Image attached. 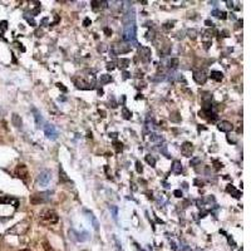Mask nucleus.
<instances>
[{"instance_id": "obj_1", "label": "nucleus", "mask_w": 251, "mask_h": 251, "mask_svg": "<svg viewBox=\"0 0 251 251\" xmlns=\"http://www.w3.org/2000/svg\"><path fill=\"white\" fill-rule=\"evenodd\" d=\"M124 28H123V40L126 43L136 44V34H137V27H136V17H134V9H131L124 17Z\"/></svg>"}, {"instance_id": "obj_2", "label": "nucleus", "mask_w": 251, "mask_h": 251, "mask_svg": "<svg viewBox=\"0 0 251 251\" xmlns=\"http://www.w3.org/2000/svg\"><path fill=\"white\" fill-rule=\"evenodd\" d=\"M40 220L44 222V224H48V225H53V224H57L59 221V216L58 214L54 211V210H43L40 212Z\"/></svg>"}, {"instance_id": "obj_3", "label": "nucleus", "mask_w": 251, "mask_h": 251, "mask_svg": "<svg viewBox=\"0 0 251 251\" xmlns=\"http://www.w3.org/2000/svg\"><path fill=\"white\" fill-rule=\"evenodd\" d=\"M50 195H52V192H49V191H45V192H36V193H34V195L30 196V202L34 203V205L48 202V201L50 200Z\"/></svg>"}, {"instance_id": "obj_4", "label": "nucleus", "mask_w": 251, "mask_h": 251, "mask_svg": "<svg viewBox=\"0 0 251 251\" xmlns=\"http://www.w3.org/2000/svg\"><path fill=\"white\" fill-rule=\"evenodd\" d=\"M50 180H52V173L48 170H44L39 173V176H38V185L45 187L49 185Z\"/></svg>"}, {"instance_id": "obj_5", "label": "nucleus", "mask_w": 251, "mask_h": 251, "mask_svg": "<svg viewBox=\"0 0 251 251\" xmlns=\"http://www.w3.org/2000/svg\"><path fill=\"white\" fill-rule=\"evenodd\" d=\"M129 50H131V45H129L128 43H126V44H115L112 47V55L116 57L118 54H123V53H127Z\"/></svg>"}, {"instance_id": "obj_6", "label": "nucleus", "mask_w": 251, "mask_h": 251, "mask_svg": "<svg viewBox=\"0 0 251 251\" xmlns=\"http://www.w3.org/2000/svg\"><path fill=\"white\" fill-rule=\"evenodd\" d=\"M73 82H74V84L77 86V88H79V89H84V90H92V89H94V86L92 84V83L86 82L84 79L80 78V77L73 78Z\"/></svg>"}, {"instance_id": "obj_7", "label": "nucleus", "mask_w": 251, "mask_h": 251, "mask_svg": "<svg viewBox=\"0 0 251 251\" xmlns=\"http://www.w3.org/2000/svg\"><path fill=\"white\" fill-rule=\"evenodd\" d=\"M44 133H45V136H47V138H49L52 141H54V140L58 138V132H57L55 127L53 126V124L45 123V126H44Z\"/></svg>"}, {"instance_id": "obj_8", "label": "nucleus", "mask_w": 251, "mask_h": 251, "mask_svg": "<svg viewBox=\"0 0 251 251\" xmlns=\"http://www.w3.org/2000/svg\"><path fill=\"white\" fill-rule=\"evenodd\" d=\"M138 57L142 62L148 63L151 60V49L147 47H138Z\"/></svg>"}, {"instance_id": "obj_9", "label": "nucleus", "mask_w": 251, "mask_h": 251, "mask_svg": "<svg viewBox=\"0 0 251 251\" xmlns=\"http://www.w3.org/2000/svg\"><path fill=\"white\" fill-rule=\"evenodd\" d=\"M15 174H17V177H19V178L25 181L28 178V176H29L27 166L25 165H18V167L15 168Z\"/></svg>"}, {"instance_id": "obj_10", "label": "nucleus", "mask_w": 251, "mask_h": 251, "mask_svg": "<svg viewBox=\"0 0 251 251\" xmlns=\"http://www.w3.org/2000/svg\"><path fill=\"white\" fill-rule=\"evenodd\" d=\"M193 79L196 83H199V84H205L207 80V74L205 71H196V72H193Z\"/></svg>"}, {"instance_id": "obj_11", "label": "nucleus", "mask_w": 251, "mask_h": 251, "mask_svg": "<svg viewBox=\"0 0 251 251\" xmlns=\"http://www.w3.org/2000/svg\"><path fill=\"white\" fill-rule=\"evenodd\" d=\"M181 152L182 155L186 156V157H191L192 152H193V144L191 142H185L184 144L181 146Z\"/></svg>"}, {"instance_id": "obj_12", "label": "nucleus", "mask_w": 251, "mask_h": 251, "mask_svg": "<svg viewBox=\"0 0 251 251\" xmlns=\"http://www.w3.org/2000/svg\"><path fill=\"white\" fill-rule=\"evenodd\" d=\"M217 128H218V131H221V132H231L234 129V126L229 121H221V122L217 124Z\"/></svg>"}, {"instance_id": "obj_13", "label": "nucleus", "mask_w": 251, "mask_h": 251, "mask_svg": "<svg viewBox=\"0 0 251 251\" xmlns=\"http://www.w3.org/2000/svg\"><path fill=\"white\" fill-rule=\"evenodd\" d=\"M0 203H8V205L13 203L15 209L19 206V201L17 199H14V197H10V196H2L0 197Z\"/></svg>"}, {"instance_id": "obj_14", "label": "nucleus", "mask_w": 251, "mask_h": 251, "mask_svg": "<svg viewBox=\"0 0 251 251\" xmlns=\"http://www.w3.org/2000/svg\"><path fill=\"white\" fill-rule=\"evenodd\" d=\"M32 112H33V115H34V119H35L36 127H43L44 119H43V117H42V113L38 111L36 108H32Z\"/></svg>"}, {"instance_id": "obj_15", "label": "nucleus", "mask_w": 251, "mask_h": 251, "mask_svg": "<svg viewBox=\"0 0 251 251\" xmlns=\"http://www.w3.org/2000/svg\"><path fill=\"white\" fill-rule=\"evenodd\" d=\"M86 212H87V215H88V218L90 220V222H92V225L94 227V230L98 231V230H99V222H98L97 217L93 215V212H90V211H86Z\"/></svg>"}, {"instance_id": "obj_16", "label": "nucleus", "mask_w": 251, "mask_h": 251, "mask_svg": "<svg viewBox=\"0 0 251 251\" xmlns=\"http://www.w3.org/2000/svg\"><path fill=\"white\" fill-rule=\"evenodd\" d=\"M226 191L229 192V193H231V195L235 197V199H240L241 195H242V193H241L240 191H237V190L232 185H229V186H227V187H226Z\"/></svg>"}, {"instance_id": "obj_17", "label": "nucleus", "mask_w": 251, "mask_h": 251, "mask_svg": "<svg viewBox=\"0 0 251 251\" xmlns=\"http://www.w3.org/2000/svg\"><path fill=\"white\" fill-rule=\"evenodd\" d=\"M59 181H60V182H63V184H68V182H71L69 177L67 176V173L64 172V170H63V167H62V166L59 167Z\"/></svg>"}, {"instance_id": "obj_18", "label": "nucleus", "mask_w": 251, "mask_h": 251, "mask_svg": "<svg viewBox=\"0 0 251 251\" xmlns=\"http://www.w3.org/2000/svg\"><path fill=\"white\" fill-rule=\"evenodd\" d=\"M172 172L176 173V174H180L182 172V163L180 161H173V163H172Z\"/></svg>"}, {"instance_id": "obj_19", "label": "nucleus", "mask_w": 251, "mask_h": 251, "mask_svg": "<svg viewBox=\"0 0 251 251\" xmlns=\"http://www.w3.org/2000/svg\"><path fill=\"white\" fill-rule=\"evenodd\" d=\"M90 4H92V8L96 10L97 9H103V8L107 6V2H99V0H93Z\"/></svg>"}, {"instance_id": "obj_20", "label": "nucleus", "mask_w": 251, "mask_h": 251, "mask_svg": "<svg viewBox=\"0 0 251 251\" xmlns=\"http://www.w3.org/2000/svg\"><path fill=\"white\" fill-rule=\"evenodd\" d=\"M210 75H211L212 79H215L217 82H221L224 79V74H222V72H220V71H212Z\"/></svg>"}, {"instance_id": "obj_21", "label": "nucleus", "mask_w": 251, "mask_h": 251, "mask_svg": "<svg viewBox=\"0 0 251 251\" xmlns=\"http://www.w3.org/2000/svg\"><path fill=\"white\" fill-rule=\"evenodd\" d=\"M11 122H13V124L15 127H21V118H20V116L17 115V113H14V115H13Z\"/></svg>"}, {"instance_id": "obj_22", "label": "nucleus", "mask_w": 251, "mask_h": 251, "mask_svg": "<svg viewBox=\"0 0 251 251\" xmlns=\"http://www.w3.org/2000/svg\"><path fill=\"white\" fill-rule=\"evenodd\" d=\"M129 63H131V62H129V59L121 58V59L118 60V63H117V64H118V67H119V68H122V69H126V68L129 65Z\"/></svg>"}, {"instance_id": "obj_23", "label": "nucleus", "mask_w": 251, "mask_h": 251, "mask_svg": "<svg viewBox=\"0 0 251 251\" xmlns=\"http://www.w3.org/2000/svg\"><path fill=\"white\" fill-rule=\"evenodd\" d=\"M112 80V77L108 74H102L101 77H99V83L101 84H107V83H109Z\"/></svg>"}, {"instance_id": "obj_24", "label": "nucleus", "mask_w": 251, "mask_h": 251, "mask_svg": "<svg viewBox=\"0 0 251 251\" xmlns=\"http://www.w3.org/2000/svg\"><path fill=\"white\" fill-rule=\"evenodd\" d=\"M178 59L177 58H172L168 60V68H171V69H176V68L178 67Z\"/></svg>"}, {"instance_id": "obj_25", "label": "nucleus", "mask_w": 251, "mask_h": 251, "mask_svg": "<svg viewBox=\"0 0 251 251\" xmlns=\"http://www.w3.org/2000/svg\"><path fill=\"white\" fill-rule=\"evenodd\" d=\"M122 116H123L124 119H131V117H132V112L129 111L127 107H123V108H122Z\"/></svg>"}, {"instance_id": "obj_26", "label": "nucleus", "mask_w": 251, "mask_h": 251, "mask_svg": "<svg viewBox=\"0 0 251 251\" xmlns=\"http://www.w3.org/2000/svg\"><path fill=\"white\" fill-rule=\"evenodd\" d=\"M146 162L151 166V167H155L156 166V158L153 156H151V155H147L146 156Z\"/></svg>"}, {"instance_id": "obj_27", "label": "nucleus", "mask_w": 251, "mask_h": 251, "mask_svg": "<svg viewBox=\"0 0 251 251\" xmlns=\"http://www.w3.org/2000/svg\"><path fill=\"white\" fill-rule=\"evenodd\" d=\"M149 140L152 142H157V143H161L163 141V138L161 136H158V134H155V133H151V137H149Z\"/></svg>"}, {"instance_id": "obj_28", "label": "nucleus", "mask_w": 251, "mask_h": 251, "mask_svg": "<svg viewBox=\"0 0 251 251\" xmlns=\"http://www.w3.org/2000/svg\"><path fill=\"white\" fill-rule=\"evenodd\" d=\"M111 211H112V215H113L115 221H117V218H118V207L117 206H111Z\"/></svg>"}, {"instance_id": "obj_29", "label": "nucleus", "mask_w": 251, "mask_h": 251, "mask_svg": "<svg viewBox=\"0 0 251 251\" xmlns=\"http://www.w3.org/2000/svg\"><path fill=\"white\" fill-rule=\"evenodd\" d=\"M113 146L116 147V151H117V152H121V151L123 149V143H122V142L115 141V142H113Z\"/></svg>"}, {"instance_id": "obj_30", "label": "nucleus", "mask_w": 251, "mask_h": 251, "mask_svg": "<svg viewBox=\"0 0 251 251\" xmlns=\"http://www.w3.org/2000/svg\"><path fill=\"white\" fill-rule=\"evenodd\" d=\"M113 241H115V244H116V247H117V250L118 251H122V245H121V242H119V240H118V237L116 236H113Z\"/></svg>"}, {"instance_id": "obj_31", "label": "nucleus", "mask_w": 251, "mask_h": 251, "mask_svg": "<svg viewBox=\"0 0 251 251\" xmlns=\"http://www.w3.org/2000/svg\"><path fill=\"white\" fill-rule=\"evenodd\" d=\"M39 13H40V4L38 3V4H36V8H35V9H34V10H33L32 13H30V14H32L33 17H35V15H38V14H39Z\"/></svg>"}, {"instance_id": "obj_32", "label": "nucleus", "mask_w": 251, "mask_h": 251, "mask_svg": "<svg viewBox=\"0 0 251 251\" xmlns=\"http://www.w3.org/2000/svg\"><path fill=\"white\" fill-rule=\"evenodd\" d=\"M136 170H137V172H138V173H142L143 172V167H142V163L140 161L136 162Z\"/></svg>"}, {"instance_id": "obj_33", "label": "nucleus", "mask_w": 251, "mask_h": 251, "mask_svg": "<svg viewBox=\"0 0 251 251\" xmlns=\"http://www.w3.org/2000/svg\"><path fill=\"white\" fill-rule=\"evenodd\" d=\"M173 24H174V21H168V23H166V24L163 25V29L165 30H170L173 28Z\"/></svg>"}, {"instance_id": "obj_34", "label": "nucleus", "mask_w": 251, "mask_h": 251, "mask_svg": "<svg viewBox=\"0 0 251 251\" xmlns=\"http://www.w3.org/2000/svg\"><path fill=\"white\" fill-rule=\"evenodd\" d=\"M193 185H195V186H197V187H202L205 184H203V181H201L200 178H195V181H193Z\"/></svg>"}, {"instance_id": "obj_35", "label": "nucleus", "mask_w": 251, "mask_h": 251, "mask_svg": "<svg viewBox=\"0 0 251 251\" xmlns=\"http://www.w3.org/2000/svg\"><path fill=\"white\" fill-rule=\"evenodd\" d=\"M200 162H201V158L195 157V158H192V159H191V162H190V165H191V166H196L197 163H200Z\"/></svg>"}, {"instance_id": "obj_36", "label": "nucleus", "mask_w": 251, "mask_h": 251, "mask_svg": "<svg viewBox=\"0 0 251 251\" xmlns=\"http://www.w3.org/2000/svg\"><path fill=\"white\" fill-rule=\"evenodd\" d=\"M90 23H92V21H90V19L89 18H86L84 20H83V25H84V27H89Z\"/></svg>"}, {"instance_id": "obj_37", "label": "nucleus", "mask_w": 251, "mask_h": 251, "mask_svg": "<svg viewBox=\"0 0 251 251\" xmlns=\"http://www.w3.org/2000/svg\"><path fill=\"white\" fill-rule=\"evenodd\" d=\"M214 165H215V168H216V170L222 168V163H220L218 161H214Z\"/></svg>"}, {"instance_id": "obj_38", "label": "nucleus", "mask_w": 251, "mask_h": 251, "mask_svg": "<svg viewBox=\"0 0 251 251\" xmlns=\"http://www.w3.org/2000/svg\"><path fill=\"white\" fill-rule=\"evenodd\" d=\"M173 195L176 196V197H182V191H181V190H174Z\"/></svg>"}, {"instance_id": "obj_39", "label": "nucleus", "mask_w": 251, "mask_h": 251, "mask_svg": "<svg viewBox=\"0 0 251 251\" xmlns=\"http://www.w3.org/2000/svg\"><path fill=\"white\" fill-rule=\"evenodd\" d=\"M188 36L190 38H196V30H188Z\"/></svg>"}, {"instance_id": "obj_40", "label": "nucleus", "mask_w": 251, "mask_h": 251, "mask_svg": "<svg viewBox=\"0 0 251 251\" xmlns=\"http://www.w3.org/2000/svg\"><path fill=\"white\" fill-rule=\"evenodd\" d=\"M115 65H116V64H115V63H112V62L108 63V64H107V69H108V71H113V69H115Z\"/></svg>"}, {"instance_id": "obj_41", "label": "nucleus", "mask_w": 251, "mask_h": 251, "mask_svg": "<svg viewBox=\"0 0 251 251\" xmlns=\"http://www.w3.org/2000/svg\"><path fill=\"white\" fill-rule=\"evenodd\" d=\"M57 87H58L59 89H62L63 92H67V88H65V87L62 84V83H57Z\"/></svg>"}, {"instance_id": "obj_42", "label": "nucleus", "mask_w": 251, "mask_h": 251, "mask_svg": "<svg viewBox=\"0 0 251 251\" xmlns=\"http://www.w3.org/2000/svg\"><path fill=\"white\" fill-rule=\"evenodd\" d=\"M27 20H28V23H29V24L32 25V27H35V25H36V23L34 21V19H30V18H27Z\"/></svg>"}, {"instance_id": "obj_43", "label": "nucleus", "mask_w": 251, "mask_h": 251, "mask_svg": "<svg viewBox=\"0 0 251 251\" xmlns=\"http://www.w3.org/2000/svg\"><path fill=\"white\" fill-rule=\"evenodd\" d=\"M6 25H8V23H6V21H2V23H0V27H2L3 30H5V29L8 28Z\"/></svg>"}, {"instance_id": "obj_44", "label": "nucleus", "mask_w": 251, "mask_h": 251, "mask_svg": "<svg viewBox=\"0 0 251 251\" xmlns=\"http://www.w3.org/2000/svg\"><path fill=\"white\" fill-rule=\"evenodd\" d=\"M48 20H49L48 18H44V19L42 20V23H40V25H43V27H45V25H47V24H48Z\"/></svg>"}, {"instance_id": "obj_45", "label": "nucleus", "mask_w": 251, "mask_h": 251, "mask_svg": "<svg viewBox=\"0 0 251 251\" xmlns=\"http://www.w3.org/2000/svg\"><path fill=\"white\" fill-rule=\"evenodd\" d=\"M105 50V45L104 44H101L99 47H98V52H104Z\"/></svg>"}, {"instance_id": "obj_46", "label": "nucleus", "mask_w": 251, "mask_h": 251, "mask_svg": "<svg viewBox=\"0 0 251 251\" xmlns=\"http://www.w3.org/2000/svg\"><path fill=\"white\" fill-rule=\"evenodd\" d=\"M42 35H43V32H42V30H39V29L35 30V36L39 38V36H42Z\"/></svg>"}, {"instance_id": "obj_47", "label": "nucleus", "mask_w": 251, "mask_h": 251, "mask_svg": "<svg viewBox=\"0 0 251 251\" xmlns=\"http://www.w3.org/2000/svg\"><path fill=\"white\" fill-rule=\"evenodd\" d=\"M104 33H105V34H107V35L109 36V35L112 34V30H111L109 28H104Z\"/></svg>"}, {"instance_id": "obj_48", "label": "nucleus", "mask_w": 251, "mask_h": 251, "mask_svg": "<svg viewBox=\"0 0 251 251\" xmlns=\"http://www.w3.org/2000/svg\"><path fill=\"white\" fill-rule=\"evenodd\" d=\"M173 116H177V112H174V113H173ZM171 119L173 121V122H178V121H180L177 117H171Z\"/></svg>"}, {"instance_id": "obj_49", "label": "nucleus", "mask_w": 251, "mask_h": 251, "mask_svg": "<svg viewBox=\"0 0 251 251\" xmlns=\"http://www.w3.org/2000/svg\"><path fill=\"white\" fill-rule=\"evenodd\" d=\"M220 14H221V11H220V10H214V11H212V15H214V17H220Z\"/></svg>"}, {"instance_id": "obj_50", "label": "nucleus", "mask_w": 251, "mask_h": 251, "mask_svg": "<svg viewBox=\"0 0 251 251\" xmlns=\"http://www.w3.org/2000/svg\"><path fill=\"white\" fill-rule=\"evenodd\" d=\"M205 24H206L207 27H214V23L210 21V20H206V21H205Z\"/></svg>"}, {"instance_id": "obj_51", "label": "nucleus", "mask_w": 251, "mask_h": 251, "mask_svg": "<svg viewBox=\"0 0 251 251\" xmlns=\"http://www.w3.org/2000/svg\"><path fill=\"white\" fill-rule=\"evenodd\" d=\"M129 75H131V74H129L128 72H123V79H127V78H129Z\"/></svg>"}, {"instance_id": "obj_52", "label": "nucleus", "mask_w": 251, "mask_h": 251, "mask_svg": "<svg viewBox=\"0 0 251 251\" xmlns=\"http://www.w3.org/2000/svg\"><path fill=\"white\" fill-rule=\"evenodd\" d=\"M220 18H221V19H226V13L225 11H221V14H220Z\"/></svg>"}, {"instance_id": "obj_53", "label": "nucleus", "mask_w": 251, "mask_h": 251, "mask_svg": "<svg viewBox=\"0 0 251 251\" xmlns=\"http://www.w3.org/2000/svg\"><path fill=\"white\" fill-rule=\"evenodd\" d=\"M171 246H172V249H173L174 251H176V250H177V247H176V244H174V242H173V241H171Z\"/></svg>"}, {"instance_id": "obj_54", "label": "nucleus", "mask_w": 251, "mask_h": 251, "mask_svg": "<svg viewBox=\"0 0 251 251\" xmlns=\"http://www.w3.org/2000/svg\"><path fill=\"white\" fill-rule=\"evenodd\" d=\"M226 4H227V6H229V8H234V3L232 2H226Z\"/></svg>"}, {"instance_id": "obj_55", "label": "nucleus", "mask_w": 251, "mask_h": 251, "mask_svg": "<svg viewBox=\"0 0 251 251\" xmlns=\"http://www.w3.org/2000/svg\"><path fill=\"white\" fill-rule=\"evenodd\" d=\"M99 115H102V117H105V112H104V111H101V109H99Z\"/></svg>"}, {"instance_id": "obj_56", "label": "nucleus", "mask_w": 251, "mask_h": 251, "mask_svg": "<svg viewBox=\"0 0 251 251\" xmlns=\"http://www.w3.org/2000/svg\"><path fill=\"white\" fill-rule=\"evenodd\" d=\"M222 34H224V36H229V35H227V34H229V32H227V30H224Z\"/></svg>"}, {"instance_id": "obj_57", "label": "nucleus", "mask_w": 251, "mask_h": 251, "mask_svg": "<svg viewBox=\"0 0 251 251\" xmlns=\"http://www.w3.org/2000/svg\"><path fill=\"white\" fill-rule=\"evenodd\" d=\"M109 136H111V137H113V138H116V137H117V133H111Z\"/></svg>"}, {"instance_id": "obj_58", "label": "nucleus", "mask_w": 251, "mask_h": 251, "mask_svg": "<svg viewBox=\"0 0 251 251\" xmlns=\"http://www.w3.org/2000/svg\"><path fill=\"white\" fill-rule=\"evenodd\" d=\"M20 251H29L28 249H24V250H20Z\"/></svg>"}]
</instances>
